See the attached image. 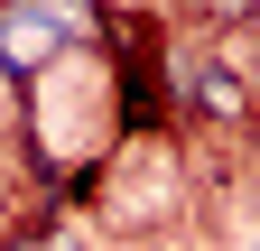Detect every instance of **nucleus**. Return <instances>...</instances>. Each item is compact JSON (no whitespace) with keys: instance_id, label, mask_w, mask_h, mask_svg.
Returning <instances> with one entry per match:
<instances>
[{"instance_id":"f257e3e1","label":"nucleus","mask_w":260,"mask_h":251,"mask_svg":"<svg viewBox=\"0 0 260 251\" xmlns=\"http://www.w3.org/2000/svg\"><path fill=\"white\" fill-rule=\"evenodd\" d=\"M177 84H186V112L223 121V131H242V121H251V84L233 75V56H205V47H177Z\"/></svg>"}]
</instances>
